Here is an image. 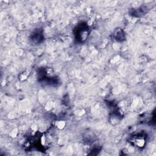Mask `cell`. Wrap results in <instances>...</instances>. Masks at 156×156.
Returning <instances> with one entry per match:
<instances>
[{"instance_id":"6da1fadb","label":"cell","mask_w":156,"mask_h":156,"mask_svg":"<svg viewBox=\"0 0 156 156\" xmlns=\"http://www.w3.org/2000/svg\"><path fill=\"white\" fill-rule=\"evenodd\" d=\"M88 27L86 24H83L82 23L78 25L75 33L76 40L79 41H85L88 36Z\"/></svg>"},{"instance_id":"7a4b0ae2","label":"cell","mask_w":156,"mask_h":156,"mask_svg":"<svg viewBox=\"0 0 156 156\" xmlns=\"http://www.w3.org/2000/svg\"><path fill=\"white\" fill-rule=\"evenodd\" d=\"M132 144L137 147H141L144 146L145 143V138L142 135H138L133 136L132 138V140L130 141Z\"/></svg>"},{"instance_id":"3957f363","label":"cell","mask_w":156,"mask_h":156,"mask_svg":"<svg viewBox=\"0 0 156 156\" xmlns=\"http://www.w3.org/2000/svg\"><path fill=\"white\" fill-rule=\"evenodd\" d=\"M114 36L115 39L118 41H122L124 39V34L123 33L122 30L121 29H116L115 32Z\"/></svg>"},{"instance_id":"277c9868","label":"cell","mask_w":156,"mask_h":156,"mask_svg":"<svg viewBox=\"0 0 156 156\" xmlns=\"http://www.w3.org/2000/svg\"><path fill=\"white\" fill-rule=\"evenodd\" d=\"M42 34L40 33V32H35L33 35V37L32 38V40L34 42H40V40H41Z\"/></svg>"}]
</instances>
